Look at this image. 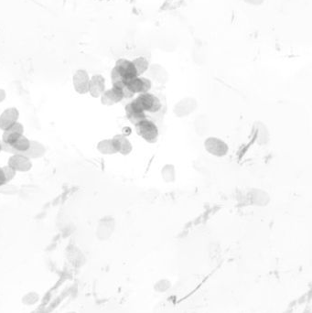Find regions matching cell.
I'll return each mask as SVG.
<instances>
[{"label": "cell", "mask_w": 312, "mask_h": 313, "mask_svg": "<svg viewBox=\"0 0 312 313\" xmlns=\"http://www.w3.org/2000/svg\"><path fill=\"white\" fill-rule=\"evenodd\" d=\"M138 107L145 113H157L161 109V102L159 97L148 93L140 94L133 100Z\"/></svg>", "instance_id": "cell-1"}, {"label": "cell", "mask_w": 312, "mask_h": 313, "mask_svg": "<svg viewBox=\"0 0 312 313\" xmlns=\"http://www.w3.org/2000/svg\"><path fill=\"white\" fill-rule=\"evenodd\" d=\"M136 128L138 135L147 143H155L159 139V128L151 120L145 118L136 125Z\"/></svg>", "instance_id": "cell-2"}, {"label": "cell", "mask_w": 312, "mask_h": 313, "mask_svg": "<svg viewBox=\"0 0 312 313\" xmlns=\"http://www.w3.org/2000/svg\"><path fill=\"white\" fill-rule=\"evenodd\" d=\"M204 148L208 153L217 158L225 157L229 152V146L223 139L209 137L204 140Z\"/></svg>", "instance_id": "cell-3"}, {"label": "cell", "mask_w": 312, "mask_h": 313, "mask_svg": "<svg viewBox=\"0 0 312 313\" xmlns=\"http://www.w3.org/2000/svg\"><path fill=\"white\" fill-rule=\"evenodd\" d=\"M125 86L127 90L133 95H140L148 93L152 87V82L149 78L138 76L125 83Z\"/></svg>", "instance_id": "cell-4"}, {"label": "cell", "mask_w": 312, "mask_h": 313, "mask_svg": "<svg viewBox=\"0 0 312 313\" xmlns=\"http://www.w3.org/2000/svg\"><path fill=\"white\" fill-rule=\"evenodd\" d=\"M115 68L125 83L138 76L137 70L133 64L132 61H129L127 59H118L115 64Z\"/></svg>", "instance_id": "cell-5"}, {"label": "cell", "mask_w": 312, "mask_h": 313, "mask_svg": "<svg viewBox=\"0 0 312 313\" xmlns=\"http://www.w3.org/2000/svg\"><path fill=\"white\" fill-rule=\"evenodd\" d=\"M90 75L83 69L77 70L73 76V85L74 91L79 95H86L89 92Z\"/></svg>", "instance_id": "cell-6"}, {"label": "cell", "mask_w": 312, "mask_h": 313, "mask_svg": "<svg viewBox=\"0 0 312 313\" xmlns=\"http://www.w3.org/2000/svg\"><path fill=\"white\" fill-rule=\"evenodd\" d=\"M116 223L111 217L103 218L96 228V237L101 241L108 240L115 231Z\"/></svg>", "instance_id": "cell-7"}, {"label": "cell", "mask_w": 312, "mask_h": 313, "mask_svg": "<svg viewBox=\"0 0 312 313\" xmlns=\"http://www.w3.org/2000/svg\"><path fill=\"white\" fill-rule=\"evenodd\" d=\"M7 165L13 167L17 172H28L32 168V161L21 154H12L7 160Z\"/></svg>", "instance_id": "cell-8"}, {"label": "cell", "mask_w": 312, "mask_h": 313, "mask_svg": "<svg viewBox=\"0 0 312 313\" xmlns=\"http://www.w3.org/2000/svg\"><path fill=\"white\" fill-rule=\"evenodd\" d=\"M196 107L197 102L194 98L185 97L175 104L173 112L176 117H185L193 113Z\"/></svg>", "instance_id": "cell-9"}, {"label": "cell", "mask_w": 312, "mask_h": 313, "mask_svg": "<svg viewBox=\"0 0 312 313\" xmlns=\"http://www.w3.org/2000/svg\"><path fill=\"white\" fill-rule=\"evenodd\" d=\"M100 99L104 105L113 106L125 99L123 90L121 88L112 86V88L104 91V93L100 96Z\"/></svg>", "instance_id": "cell-10"}, {"label": "cell", "mask_w": 312, "mask_h": 313, "mask_svg": "<svg viewBox=\"0 0 312 313\" xmlns=\"http://www.w3.org/2000/svg\"><path fill=\"white\" fill-rule=\"evenodd\" d=\"M20 111L16 107H8L0 114V129L6 130L11 125L19 122Z\"/></svg>", "instance_id": "cell-11"}, {"label": "cell", "mask_w": 312, "mask_h": 313, "mask_svg": "<svg viewBox=\"0 0 312 313\" xmlns=\"http://www.w3.org/2000/svg\"><path fill=\"white\" fill-rule=\"evenodd\" d=\"M22 135H24V125L21 124L20 122H17L16 124L11 125L10 127H8L7 129L3 131L1 142L3 144L10 146L20 137H21Z\"/></svg>", "instance_id": "cell-12"}, {"label": "cell", "mask_w": 312, "mask_h": 313, "mask_svg": "<svg viewBox=\"0 0 312 313\" xmlns=\"http://www.w3.org/2000/svg\"><path fill=\"white\" fill-rule=\"evenodd\" d=\"M106 90L105 79L101 74H95L90 79L88 94L94 98H100V96Z\"/></svg>", "instance_id": "cell-13"}, {"label": "cell", "mask_w": 312, "mask_h": 313, "mask_svg": "<svg viewBox=\"0 0 312 313\" xmlns=\"http://www.w3.org/2000/svg\"><path fill=\"white\" fill-rule=\"evenodd\" d=\"M125 114L132 124L136 125L146 118V113L140 109L135 103H129L125 106Z\"/></svg>", "instance_id": "cell-14"}, {"label": "cell", "mask_w": 312, "mask_h": 313, "mask_svg": "<svg viewBox=\"0 0 312 313\" xmlns=\"http://www.w3.org/2000/svg\"><path fill=\"white\" fill-rule=\"evenodd\" d=\"M97 150L103 155H114L119 153V146L115 138L103 139L96 146Z\"/></svg>", "instance_id": "cell-15"}, {"label": "cell", "mask_w": 312, "mask_h": 313, "mask_svg": "<svg viewBox=\"0 0 312 313\" xmlns=\"http://www.w3.org/2000/svg\"><path fill=\"white\" fill-rule=\"evenodd\" d=\"M147 72L152 80L156 81L157 83H160L161 84L166 83L168 80V73L167 70L160 64L154 63L149 65Z\"/></svg>", "instance_id": "cell-16"}, {"label": "cell", "mask_w": 312, "mask_h": 313, "mask_svg": "<svg viewBox=\"0 0 312 313\" xmlns=\"http://www.w3.org/2000/svg\"><path fill=\"white\" fill-rule=\"evenodd\" d=\"M45 153H46V147L43 144H42L41 142L36 140H30V146L29 149L21 155L32 160L42 158Z\"/></svg>", "instance_id": "cell-17"}, {"label": "cell", "mask_w": 312, "mask_h": 313, "mask_svg": "<svg viewBox=\"0 0 312 313\" xmlns=\"http://www.w3.org/2000/svg\"><path fill=\"white\" fill-rule=\"evenodd\" d=\"M116 139L118 146H119V153L123 156H127L132 152L133 150V145L130 140L127 139L125 135L119 134L114 137Z\"/></svg>", "instance_id": "cell-18"}, {"label": "cell", "mask_w": 312, "mask_h": 313, "mask_svg": "<svg viewBox=\"0 0 312 313\" xmlns=\"http://www.w3.org/2000/svg\"><path fill=\"white\" fill-rule=\"evenodd\" d=\"M132 63H133V64H134L136 70H137L138 76H141L144 73H146L148 68H149V65H150L148 61L145 57H142V56L134 59L132 61Z\"/></svg>", "instance_id": "cell-19"}, {"label": "cell", "mask_w": 312, "mask_h": 313, "mask_svg": "<svg viewBox=\"0 0 312 313\" xmlns=\"http://www.w3.org/2000/svg\"><path fill=\"white\" fill-rule=\"evenodd\" d=\"M161 176L163 181L167 183L173 182L176 179V170H175L174 165L172 164H167L161 169Z\"/></svg>", "instance_id": "cell-20"}, {"label": "cell", "mask_w": 312, "mask_h": 313, "mask_svg": "<svg viewBox=\"0 0 312 313\" xmlns=\"http://www.w3.org/2000/svg\"><path fill=\"white\" fill-rule=\"evenodd\" d=\"M40 295L35 292H28L22 297V303L26 306H33L40 301Z\"/></svg>", "instance_id": "cell-21"}, {"label": "cell", "mask_w": 312, "mask_h": 313, "mask_svg": "<svg viewBox=\"0 0 312 313\" xmlns=\"http://www.w3.org/2000/svg\"><path fill=\"white\" fill-rule=\"evenodd\" d=\"M171 288V282L167 278H161L154 284V291L157 293H165Z\"/></svg>", "instance_id": "cell-22"}, {"label": "cell", "mask_w": 312, "mask_h": 313, "mask_svg": "<svg viewBox=\"0 0 312 313\" xmlns=\"http://www.w3.org/2000/svg\"><path fill=\"white\" fill-rule=\"evenodd\" d=\"M19 192V188L15 185L6 183L0 186V193L4 195H15Z\"/></svg>", "instance_id": "cell-23"}, {"label": "cell", "mask_w": 312, "mask_h": 313, "mask_svg": "<svg viewBox=\"0 0 312 313\" xmlns=\"http://www.w3.org/2000/svg\"><path fill=\"white\" fill-rule=\"evenodd\" d=\"M2 169H3V171H4V174H5V177H6L7 183L11 182V181L14 179L15 177H16V175H17V171L15 170L14 168L10 167V166H8V165H6V166L2 167Z\"/></svg>", "instance_id": "cell-24"}, {"label": "cell", "mask_w": 312, "mask_h": 313, "mask_svg": "<svg viewBox=\"0 0 312 313\" xmlns=\"http://www.w3.org/2000/svg\"><path fill=\"white\" fill-rule=\"evenodd\" d=\"M242 1L252 6H261L265 2V0H242Z\"/></svg>", "instance_id": "cell-25"}, {"label": "cell", "mask_w": 312, "mask_h": 313, "mask_svg": "<svg viewBox=\"0 0 312 313\" xmlns=\"http://www.w3.org/2000/svg\"><path fill=\"white\" fill-rule=\"evenodd\" d=\"M7 183V180H6V177H5V174H4V171L2 169V167H0V186L1 185H4Z\"/></svg>", "instance_id": "cell-26"}, {"label": "cell", "mask_w": 312, "mask_h": 313, "mask_svg": "<svg viewBox=\"0 0 312 313\" xmlns=\"http://www.w3.org/2000/svg\"><path fill=\"white\" fill-rule=\"evenodd\" d=\"M6 97H7V94H6V92H5V90L4 89H1L0 88V104L1 103L3 102L5 99H6Z\"/></svg>", "instance_id": "cell-27"}, {"label": "cell", "mask_w": 312, "mask_h": 313, "mask_svg": "<svg viewBox=\"0 0 312 313\" xmlns=\"http://www.w3.org/2000/svg\"><path fill=\"white\" fill-rule=\"evenodd\" d=\"M1 151H3V146H2V142L0 141V153H1Z\"/></svg>", "instance_id": "cell-28"}, {"label": "cell", "mask_w": 312, "mask_h": 313, "mask_svg": "<svg viewBox=\"0 0 312 313\" xmlns=\"http://www.w3.org/2000/svg\"><path fill=\"white\" fill-rule=\"evenodd\" d=\"M75 313V312H68V313Z\"/></svg>", "instance_id": "cell-29"}]
</instances>
